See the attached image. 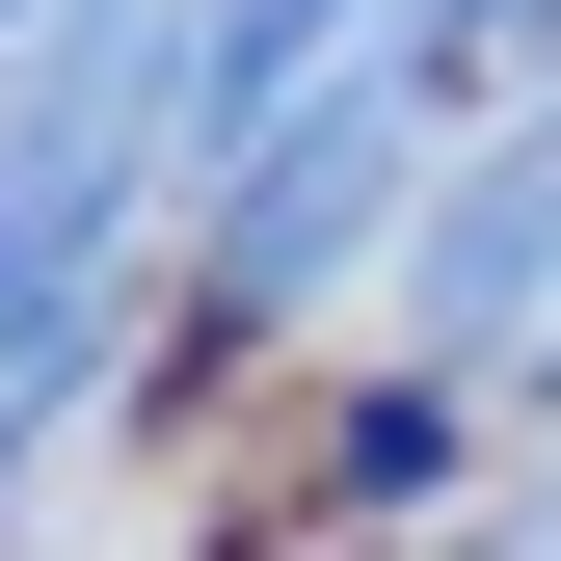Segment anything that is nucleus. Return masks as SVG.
Returning <instances> with one entry per match:
<instances>
[{
    "label": "nucleus",
    "mask_w": 561,
    "mask_h": 561,
    "mask_svg": "<svg viewBox=\"0 0 561 561\" xmlns=\"http://www.w3.org/2000/svg\"><path fill=\"white\" fill-rule=\"evenodd\" d=\"M428 161H455V27L321 54L295 107H241L215 161H187V295H215V321H295L347 241H401V215H428Z\"/></svg>",
    "instance_id": "1"
},
{
    "label": "nucleus",
    "mask_w": 561,
    "mask_h": 561,
    "mask_svg": "<svg viewBox=\"0 0 561 561\" xmlns=\"http://www.w3.org/2000/svg\"><path fill=\"white\" fill-rule=\"evenodd\" d=\"M428 375H535L561 401V134H508L428 215Z\"/></svg>",
    "instance_id": "2"
},
{
    "label": "nucleus",
    "mask_w": 561,
    "mask_h": 561,
    "mask_svg": "<svg viewBox=\"0 0 561 561\" xmlns=\"http://www.w3.org/2000/svg\"><path fill=\"white\" fill-rule=\"evenodd\" d=\"M81 347H107V295H0V455L81 401Z\"/></svg>",
    "instance_id": "3"
},
{
    "label": "nucleus",
    "mask_w": 561,
    "mask_h": 561,
    "mask_svg": "<svg viewBox=\"0 0 561 561\" xmlns=\"http://www.w3.org/2000/svg\"><path fill=\"white\" fill-rule=\"evenodd\" d=\"M508 27H561V0H455V54H508Z\"/></svg>",
    "instance_id": "4"
},
{
    "label": "nucleus",
    "mask_w": 561,
    "mask_h": 561,
    "mask_svg": "<svg viewBox=\"0 0 561 561\" xmlns=\"http://www.w3.org/2000/svg\"><path fill=\"white\" fill-rule=\"evenodd\" d=\"M508 561H561V481H535V508H508Z\"/></svg>",
    "instance_id": "5"
},
{
    "label": "nucleus",
    "mask_w": 561,
    "mask_h": 561,
    "mask_svg": "<svg viewBox=\"0 0 561 561\" xmlns=\"http://www.w3.org/2000/svg\"><path fill=\"white\" fill-rule=\"evenodd\" d=\"M0 27H54V0H0Z\"/></svg>",
    "instance_id": "6"
}]
</instances>
